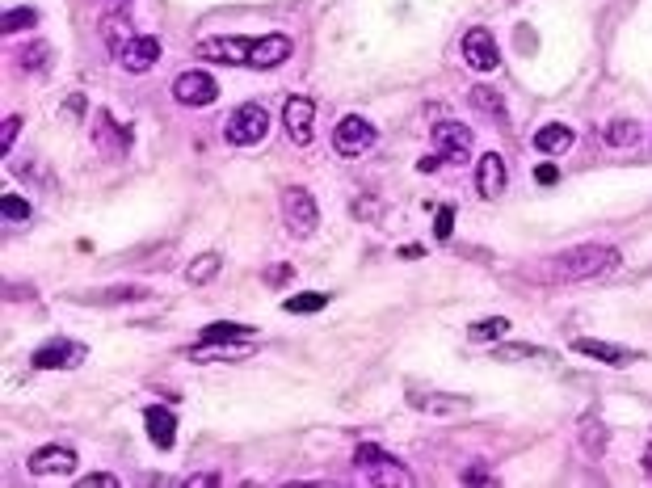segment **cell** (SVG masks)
Here are the masks:
<instances>
[{"instance_id": "1", "label": "cell", "mask_w": 652, "mask_h": 488, "mask_svg": "<svg viewBox=\"0 0 652 488\" xmlns=\"http://www.w3.org/2000/svg\"><path fill=\"white\" fill-rule=\"evenodd\" d=\"M198 59H215V64H240V68H278L295 55V43L287 34H266V38H202L194 47Z\"/></svg>"}, {"instance_id": "2", "label": "cell", "mask_w": 652, "mask_h": 488, "mask_svg": "<svg viewBox=\"0 0 652 488\" xmlns=\"http://www.w3.org/2000/svg\"><path fill=\"white\" fill-rule=\"evenodd\" d=\"M615 266H619V249H610V244H577V249H564L560 257H552V278L585 282V278H598Z\"/></svg>"}, {"instance_id": "3", "label": "cell", "mask_w": 652, "mask_h": 488, "mask_svg": "<svg viewBox=\"0 0 652 488\" xmlns=\"http://www.w3.org/2000/svg\"><path fill=\"white\" fill-rule=\"evenodd\" d=\"M266 131H270V114H266V106H257V101H244V106H236L228 114V122H223V139H228L232 148L261 144Z\"/></svg>"}, {"instance_id": "4", "label": "cell", "mask_w": 652, "mask_h": 488, "mask_svg": "<svg viewBox=\"0 0 652 488\" xmlns=\"http://www.w3.org/2000/svg\"><path fill=\"white\" fill-rule=\"evenodd\" d=\"M354 467H358V476L371 480V484H413V476L400 467V459L379 451V446H358V451H354Z\"/></svg>"}, {"instance_id": "5", "label": "cell", "mask_w": 652, "mask_h": 488, "mask_svg": "<svg viewBox=\"0 0 652 488\" xmlns=\"http://www.w3.org/2000/svg\"><path fill=\"white\" fill-rule=\"evenodd\" d=\"M375 139H379V131H375L362 114H345L337 127H333V148H337L341 156H362V152H371Z\"/></svg>"}, {"instance_id": "6", "label": "cell", "mask_w": 652, "mask_h": 488, "mask_svg": "<svg viewBox=\"0 0 652 488\" xmlns=\"http://www.w3.org/2000/svg\"><path fill=\"white\" fill-rule=\"evenodd\" d=\"M282 215H287V228L295 236H312L320 228V211H316V198L303 190V186H291L282 190Z\"/></svg>"}, {"instance_id": "7", "label": "cell", "mask_w": 652, "mask_h": 488, "mask_svg": "<svg viewBox=\"0 0 652 488\" xmlns=\"http://www.w3.org/2000/svg\"><path fill=\"white\" fill-rule=\"evenodd\" d=\"M173 97L181 101V106H211V101L219 97V85H215L211 72L190 68V72H181L173 80Z\"/></svg>"}, {"instance_id": "8", "label": "cell", "mask_w": 652, "mask_h": 488, "mask_svg": "<svg viewBox=\"0 0 652 488\" xmlns=\"http://www.w3.org/2000/svg\"><path fill=\"white\" fill-rule=\"evenodd\" d=\"M463 59H467V68H476V72H493L501 64L497 38L488 34L484 26H472V30L463 34Z\"/></svg>"}, {"instance_id": "9", "label": "cell", "mask_w": 652, "mask_h": 488, "mask_svg": "<svg viewBox=\"0 0 652 488\" xmlns=\"http://www.w3.org/2000/svg\"><path fill=\"white\" fill-rule=\"evenodd\" d=\"M434 148H438L442 160L463 165V160L472 156V131H467L463 122H438V127H434Z\"/></svg>"}, {"instance_id": "10", "label": "cell", "mask_w": 652, "mask_h": 488, "mask_svg": "<svg viewBox=\"0 0 652 488\" xmlns=\"http://www.w3.org/2000/svg\"><path fill=\"white\" fill-rule=\"evenodd\" d=\"M312 118H316V101L312 97H291L287 106H282V127H287L291 144H299V148L312 144Z\"/></svg>"}, {"instance_id": "11", "label": "cell", "mask_w": 652, "mask_h": 488, "mask_svg": "<svg viewBox=\"0 0 652 488\" xmlns=\"http://www.w3.org/2000/svg\"><path fill=\"white\" fill-rule=\"evenodd\" d=\"M76 362H85V345L76 341H47L30 354V366H38V371H59V366H76Z\"/></svg>"}, {"instance_id": "12", "label": "cell", "mask_w": 652, "mask_h": 488, "mask_svg": "<svg viewBox=\"0 0 652 488\" xmlns=\"http://www.w3.org/2000/svg\"><path fill=\"white\" fill-rule=\"evenodd\" d=\"M114 59H118V64L127 68V72H148V68L156 64V59H160V38H152V34H135L127 47L114 51Z\"/></svg>"}, {"instance_id": "13", "label": "cell", "mask_w": 652, "mask_h": 488, "mask_svg": "<svg viewBox=\"0 0 652 488\" xmlns=\"http://www.w3.org/2000/svg\"><path fill=\"white\" fill-rule=\"evenodd\" d=\"M30 472L34 476H72L76 451H68V446H43V451L30 455Z\"/></svg>"}, {"instance_id": "14", "label": "cell", "mask_w": 652, "mask_h": 488, "mask_svg": "<svg viewBox=\"0 0 652 488\" xmlns=\"http://www.w3.org/2000/svg\"><path fill=\"white\" fill-rule=\"evenodd\" d=\"M505 181H509L505 156L484 152V156H480V165H476V190H480L484 198H497V194H505Z\"/></svg>"}, {"instance_id": "15", "label": "cell", "mask_w": 652, "mask_h": 488, "mask_svg": "<svg viewBox=\"0 0 652 488\" xmlns=\"http://www.w3.org/2000/svg\"><path fill=\"white\" fill-rule=\"evenodd\" d=\"M573 350L585 354V358H598V362H606V366H631V362H640L636 350H623V345L594 341V337H577V341H573Z\"/></svg>"}, {"instance_id": "16", "label": "cell", "mask_w": 652, "mask_h": 488, "mask_svg": "<svg viewBox=\"0 0 652 488\" xmlns=\"http://www.w3.org/2000/svg\"><path fill=\"white\" fill-rule=\"evenodd\" d=\"M144 425H148V438L160 446V451H169L177 442V417L169 409H160V404H148L144 409Z\"/></svg>"}, {"instance_id": "17", "label": "cell", "mask_w": 652, "mask_h": 488, "mask_svg": "<svg viewBox=\"0 0 652 488\" xmlns=\"http://www.w3.org/2000/svg\"><path fill=\"white\" fill-rule=\"evenodd\" d=\"M573 144H577V135H573V127H564V122H552V127L535 131V148L543 156H564Z\"/></svg>"}, {"instance_id": "18", "label": "cell", "mask_w": 652, "mask_h": 488, "mask_svg": "<svg viewBox=\"0 0 652 488\" xmlns=\"http://www.w3.org/2000/svg\"><path fill=\"white\" fill-rule=\"evenodd\" d=\"M253 350V341H202L194 354V362H207V358H244Z\"/></svg>"}, {"instance_id": "19", "label": "cell", "mask_w": 652, "mask_h": 488, "mask_svg": "<svg viewBox=\"0 0 652 488\" xmlns=\"http://www.w3.org/2000/svg\"><path fill=\"white\" fill-rule=\"evenodd\" d=\"M257 329L253 324H232V320H215L202 329V341H253Z\"/></svg>"}, {"instance_id": "20", "label": "cell", "mask_w": 652, "mask_h": 488, "mask_svg": "<svg viewBox=\"0 0 652 488\" xmlns=\"http://www.w3.org/2000/svg\"><path fill=\"white\" fill-rule=\"evenodd\" d=\"M413 409H421V413H467L472 409V400L467 396H413Z\"/></svg>"}, {"instance_id": "21", "label": "cell", "mask_w": 652, "mask_h": 488, "mask_svg": "<svg viewBox=\"0 0 652 488\" xmlns=\"http://www.w3.org/2000/svg\"><path fill=\"white\" fill-rule=\"evenodd\" d=\"M219 270H223V257H219V253H202V257H194L190 266H186V282L202 287V282H211Z\"/></svg>"}, {"instance_id": "22", "label": "cell", "mask_w": 652, "mask_h": 488, "mask_svg": "<svg viewBox=\"0 0 652 488\" xmlns=\"http://www.w3.org/2000/svg\"><path fill=\"white\" fill-rule=\"evenodd\" d=\"M101 38H106V47H110V51H122L135 34L127 30V22H122L118 13H106V17H101Z\"/></svg>"}, {"instance_id": "23", "label": "cell", "mask_w": 652, "mask_h": 488, "mask_svg": "<svg viewBox=\"0 0 652 488\" xmlns=\"http://www.w3.org/2000/svg\"><path fill=\"white\" fill-rule=\"evenodd\" d=\"M602 139H606L610 148H631V144L640 139V127H636L631 118H615V122H610V127L602 131Z\"/></svg>"}, {"instance_id": "24", "label": "cell", "mask_w": 652, "mask_h": 488, "mask_svg": "<svg viewBox=\"0 0 652 488\" xmlns=\"http://www.w3.org/2000/svg\"><path fill=\"white\" fill-rule=\"evenodd\" d=\"M320 308H329V295H324V291H308V295H291V299H282V312H295V316H303V312H320Z\"/></svg>"}, {"instance_id": "25", "label": "cell", "mask_w": 652, "mask_h": 488, "mask_svg": "<svg viewBox=\"0 0 652 488\" xmlns=\"http://www.w3.org/2000/svg\"><path fill=\"white\" fill-rule=\"evenodd\" d=\"M505 333H509V320L505 316H484V320H476L472 329H467V337H472V341H497Z\"/></svg>"}, {"instance_id": "26", "label": "cell", "mask_w": 652, "mask_h": 488, "mask_svg": "<svg viewBox=\"0 0 652 488\" xmlns=\"http://www.w3.org/2000/svg\"><path fill=\"white\" fill-rule=\"evenodd\" d=\"M472 106L476 110H484V114H493V118H501L505 122V101L493 93V89H484V85H476L472 89Z\"/></svg>"}, {"instance_id": "27", "label": "cell", "mask_w": 652, "mask_h": 488, "mask_svg": "<svg viewBox=\"0 0 652 488\" xmlns=\"http://www.w3.org/2000/svg\"><path fill=\"white\" fill-rule=\"evenodd\" d=\"M93 303H139V299H148L144 287H110V291H97L89 295Z\"/></svg>"}, {"instance_id": "28", "label": "cell", "mask_w": 652, "mask_h": 488, "mask_svg": "<svg viewBox=\"0 0 652 488\" xmlns=\"http://www.w3.org/2000/svg\"><path fill=\"white\" fill-rule=\"evenodd\" d=\"M30 26H38V9H9L5 17H0V30H5V34L30 30Z\"/></svg>"}, {"instance_id": "29", "label": "cell", "mask_w": 652, "mask_h": 488, "mask_svg": "<svg viewBox=\"0 0 652 488\" xmlns=\"http://www.w3.org/2000/svg\"><path fill=\"white\" fill-rule=\"evenodd\" d=\"M0 215H5V223H26L30 219V202L17 198V194H0Z\"/></svg>"}, {"instance_id": "30", "label": "cell", "mask_w": 652, "mask_h": 488, "mask_svg": "<svg viewBox=\"0 0 652 488\" xmlns=\"http://www.w3.org/2000/svg\"><path fill=\"white\" fill-rule=\"evenodd\" d=\"M514 358H539V362H552V354L539 350V345H501L497 362H514Z\"/></svg>"}, {"instance_id": "31", "label": "cell", "mask_w": 652, "mask_h": 488, "mask_svg": "<svg viewBox=\"0 0 652 488\" xmlns=\"http://www.w3.org/2000/svg\"><path fill=\"white\" fill-rule=\"evenodd\" d=\"M47 59H51V47H47V43H34L30 51H22V68H30V72H47Z\"/></svg>"}, {"instance_id": "32", "label": "cell", "mask_w": 652, "mask_h": 488, "mask_svg": "<svg viewBox=\"0 0 652 488\" xmlns=\"http://www.w3.org/2000/svg\"><path fill=\"white\" fill-rule=\"evenodd\" d=\"M451 232H455V207H438V215H434V236L438 240H451Z\"/></svg>"}, {"instance_id": "33", "label": "cell", "mask_w": 652, "mask_h": 488, "mask_svg": "<svg viewBox=\"0 0 652 488\" xmlns=\"http://www.w3.org/2000/svg\"><path fill=\"white\" fill-rule=\"evenodd\" d=\"M17 131H22V118H17V114H9L5 118V127H0V148H13V139H17Z\"/></svg>"}, {"instance_id": "34", "label": "cell", "mask_w": 652, "mask_h": 488, "mask_svg": "<svg viewBox=\"0 0 652 488\" xmlns=\"http://www.w3.org/2000/svg\"><path fill=\"white\" fill-rule=\"evenodd\" d=\"M80 488H118V480L110 472H93V476L80 480Z\"/></svg>"}, {"instance_id": "35", "label": "cell", "mask_w": 652, "mask_h": 488, "mask_svg": "<svg viewBox=\"0 0 652 488\" xmlns=\"http://www.w3.org/2000/svg\"><path fill=\"white\" fill-rule=\"evenodd\" d=\"M463 480H467V484H493L497 476H493V472H484V467H472V472H463Z\"/></svg>"}, {"instance_id": "36", "label": "cell", "mask_w": 652, "mask_h": 488, "mask_svg": "<svg viewBox=\"0 0 652 488\" xmlns=\"http://www.w3.org/2000/svg\"><path fill=\"white\" fill-rule=\"evenodd\" d=\"M207 484H219V476L207 472V476H190V480H186V488H207Z\"/></svg>"}, {"instance_id": "37", "label": "cell", "mask_w": 652, "mask_h": 488, "mask_svg": "<svg viewBox=\"0 0 652 488\" xmlns=\"http://www.w3.org/2000/svg\"><path fill=\"white\" fill-rule=\"evenodd\" d=\"M438 165H442V156H438V152H434V156H425V160H417V169H421V173H434Z\"/></svg>"}, {"instance_id": "38", "label": "cell", "mask_w": 652, "mask_h": 488, "mask_svg": "<svg viewBox=\"0 0 652 488\" xmlns=\"http://www.w3.org/2000/svg\"><path fill=\"white\" fill-rule=\"evenodd\" d=\"M556 177H560V173H556V165H539V181H543V186H552Z\"/></svg>"}, {"instance_id": "39", "label": "cell", "mask_w": 652, "mask_h": 488, "mask_svg": "<svg viewBox=\"0 0 652 488\" xmlns=\"http://www.w3.org/2000/svg\"><path fill=\"white\" fill-rule=\"evenodd\" d=\"M644 472L652 476V446H648V451H644Z\"/></svg>"}]
</instances>
